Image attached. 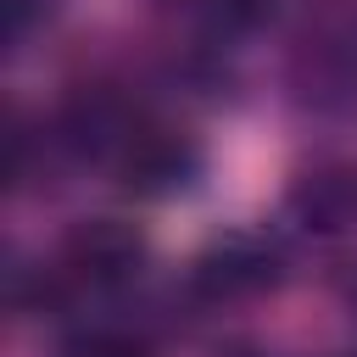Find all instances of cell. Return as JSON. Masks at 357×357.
<instances>
[{"mask_svg": "<svg viewBox=\"0 0 357 357\" xmlns=\"http://www.w3.org/2000/svg\"><path fill=\"white\" fill-rule=\"evenodd\" d=\"M273 279H279V257H273V245L257 240V234H229V240L206 245L201 262H195V284H201L206 296H218V301H229V296H257V290H268Z\"/></svg>", "mask_w": 357, "mask_h": 357, "instance_id": "3", "label": "cell"}, {"mask_svg": "<svg viewBox=\"0 0 357 357\" xmlns=\"http://www.w3.org/2000/svg\"><path fill=\"white\" fill-rule=\"evenodd\" d=\"M117 178L134 195H173L195 178V145L173 128H134L117 151Z\"/></svg>", "mask_w": 357, "mask_h": 357, "instance_id": "2", "label": "cell"}, {"mask_svg": "<svg viewBox=\"0 0 357 357\" xmlns=\"http://www.w3.org/2000/svg\"><path fill=\"white\" fill-rule=\"evenodd\" d=\"M67 357H151V346H145V335H134L123 324H95L84 335H73Z\"/></svg>", "mask_w": 357, "mask_h": 357, "instance_id": "5", "label": "cell"}, {"mask_svg": "<svg viewBox=\"0 0 357 357\" xmlns=\"http://www.w3.org/2000/svg\"><path fill=\"white\" fill-rule=\"evenodd\" d=\"M290 206L296 218H307V229H351L357 223V178L346 167H318V173H301L296 190H290Z\"/></svg>", "mask_w": 357, "mask_h": 357, "instance_id": "4", "label": "cell"}, {"mask_svg": "<svg viewBox=\"0 0 357 357\" xmlns=\"http://www.w3.org/2000/svg\"><path fill=\"white\" fill-rule=\"evenodd\" d=\"M56 268H61V279H67V284L112 290V284H128V279L145 268V240H139V229H134V223L89 218V223H78V229L61 240Z\"/></svg>", "mask_w": 357, "mask_h": 357, "instance_id": "1", "label": "cell"}]
</instances>
